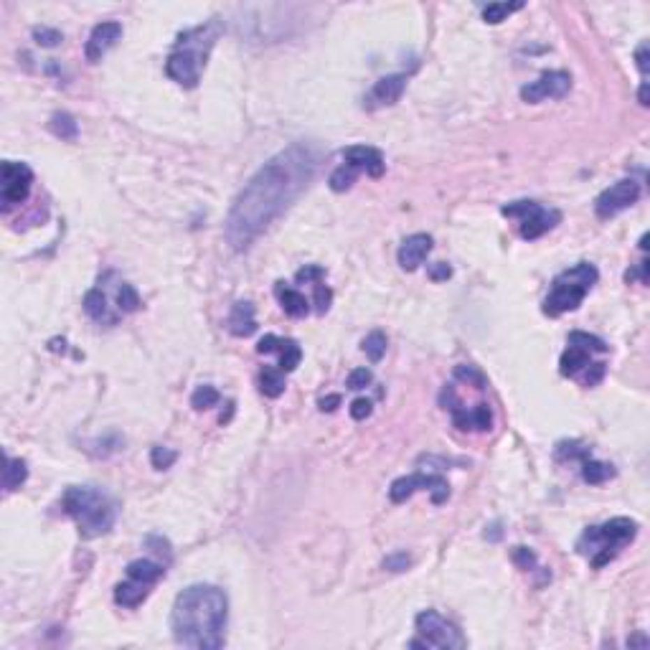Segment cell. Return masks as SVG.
Wrapping results in <instances>:
<instances>
[{"instance_id":"cell-1","label":"cell","mask_w":650,"mask_h":650,"mask_svg":"<svg viewBox=\"0 0 650 650\" xmlns=\"http://www.w3.org/2000/svg\"><path fill=\"white\" fill-rule=\"evenodd\" d=\"M318 165L320 150L313 142H293L269 158L231 203L224 229L231 249H249L254 239L300 198L315 178Z\"/></svg>"},{"instance_id":"cell-2","label":"cell","mask_w":650,"mask_h":650,"mask_svg":"<svg viewBox=\"0 0 650 650\" xmlns=\"http://www.w3.org/2000/svg\"><path fill=\"white\" fill-rule=\"evenodd\" d=\"M229 600L214 584H191L170 610V630L175 643L193 650H219L226 643Z\"/></svg>"},{"instance_id":"cell-3","label":"cell","mask_w":650,"mask_h":650,"mask_svg":"<svg viewBox=\"0 0 650 650\" xmlns=\"http://www.w3.org/2000/svg\"><path fill=\"white\" fill-rule=\"evenodd\" d=\"M216 36L219 23H203V26H196V29L178 36L173 54L165 61V74L181 87H186V89L198 87L201 69L206 66L209 51L216 43Z\"/></svg>"},{"instance_id":"cell-4","label":"cell","mask_w":650,"mask_h":650,"mask_svg":"<svg viewBox=\"0 0 650 650\" xmlns=\"http://www.w3.org/2000/svg\"><path fill=\"white\" fill-rule=\"evenodd\" d=\"M64 510L69 513L79 526V533L84 538H97L112 531L117 508L107 493L91 485H71L61 498Z\"/></svg>"},{"instance_id":"cell-5","label":"cell","mask_w":650,"mask_h":650,"mask_svg":"<svg viewBox=\"0 0 650 650\" xmlns=\"http://www.w3.org/2000/svg\"><path fill=\"white\" fill-rule=\"evenodd\" d=\"M597 280H600V272H597V267L589 265V262H579V265H574L572 269H564L561 274H556L552 293H549V297L544 300V313L556 318V315H561V313L577 310Z\"/></svg>"},{"instance_id":"cell-6","label":"cell","mask_w":650,"mask_h":650,"mask_svg":"<svg viewBox=\"0 0 650 650\" xmlns=\"http://www.w3.org/2000/svg\"><path fill=\"white\" fill-rule=\"evenodd\" d=\"M635 533H637L635 521L620 516L602 526H589L587 531L582 533L577 549H579V554H587V556L594 552H600V549H620L622 544L633 541Z\"/></svg>"},{"instance_id":"cell-7","label":"cell","mask_w":650,"mask_h":650,"mask_svg":"<svg viewBox=\"0 0 650 650\" xmlns=\"http://www.w3.org/2000/svg\"><path fill=\"white\" fill-rule=\"evenodd\" d=\"M503 216L521 219V237L524 239H538L549 229L561 221V214L556 209H544L536 201H513L501 209Z\"/></svg>"},{"instance_id":"cell-8","label":"cell","mask_w":650,"mask_h":650,"mask_svg":"<svg viewBox=\"0 0 650 650\" xmlns=\"http://www.w3.org/2000/svg\"><path fill=\"white\" fill-rule=\"evenodd\" d=\"M414 625H417V633H420L427 643H429V648L457 650V648H465V645H468V640L462 637L460 630L455 628L452 622L445 620L440 612H434V610H424V612H420L417 620H414Z\"/></svg>"},{"instance_id":"cell-9","label":"cell","mask_w":650,"mask_h":650,"mask_svg":"<svg viewBox=\"0 0 650 650\" xmlns=\"http://www.w3.org/2000/svg\"><path fill=\"white\" fill-rule=\"evenodd\" d=\"M417 490H429L432 493V503H445L450 498V485L445 478L440 475H424V473H414V475H404L392 482L389 488V498L394 503H404L406 498H412Z\"/></svg>"},{"instance_id":"cell-10","label":"cell","mask_w":650,"mask_h":650,"mask_svg":"<svg viewBox=\"0 0 650 650\" xmlns=\"http://www.w3.org/2000/svg\"><path fill=\"white\" fill-rule=\"evenodd\" d=\"M637 198H640V183L633 181V178H625V181H617L610 189L602 191L597 201H594V211H597L600 219H612L620 211L630 209Z\"/></svg>"},{"instance_id":"cell-11","label":"cell","mask_w":650,"mask_h":650,"mask_svg":"<svg viewBox=\"0 0 650 650\" xmlns=\"http://www.w3.org/2000/svg\"><path fill=\"white\" fill-rule=\"evenodd\" d=\"M31 183H34V170L26 163H3V189H0L3 209L26 201L31 193Z\"/></svg>"},{"instance_id":"cell-12","label":"cell","mask_w":650,"mask_h":650,"mask_svg":"<svg viewBox=\"0 0 650 650\" xmlns=\"http://www.w3.org/2000/svg\"><path fill=\"white\" fill-rule=\"evenodd\" d=\"M569 87H572V77L566 71H546L536 82L521 89V99L531 102V105L544 102V99H561L569 91Z\"/></svg>"},{"instance_id":"cell-13","label":"cell","mask_w":650,"mask_h":650,"mask_svg":"<svg viewBox=\"0 0 650 650\" xmlns=\"http://www.w3.org/2000/svg\"><path fill=\"white\" fill-rule=\"evenodd\" d=\"M119 36H122V23H117V21H105V23H99V26H94V31L89 34V41H87V49H84L87 61H91V64L102 61V57L119 41Z\"/></svg>"},{"instance_id":"cell-14","label":"cell","mask_w":650,"mask_h":650,"mask_svg":"<svg viewBox=\"0 0 650 650\" xmlns=\"http://www.w3.org/2000/svg\"><path fill=\"white\" fill-rule=\"evenodd\" d=\"M432 246H434V242L429 234H412V237H406L397 252L399 267L406 269V272H414V269L427 259V254L432 252Z\"/></svg>"},{"instance_id":"cell-15","label":"cell","mask_w":650,"mask_h":650,"mask_svg":"<svg viewBox=\"0 0 650 650\" xmlns=\"http://www.w3.org/2000/svg\"><path fill=\"white\" fill-rule=\"evenodd\" d=\"M343 158H346V163L353 165L356 170H366L371 178H381V175H384V168H386L384 155H381V150H376V147L350 145L343 150Z\"/></svg>"},{"instance_id":"cell-16","label":"cell","mask_w":650,"mask_h":650,"mask_svg":"<svg viewBox=\"0 0 650 650\" xmlns=\"http://www.w3.org/2000/svg\"><path fill=\"white\" fill-rule=\"evenodd\" d=\"M406 89V77L404 74H389V77H381L371 89V102L374 105H394L399 102V97L404 94Z\"/></svg>"},{"instance_id":"cell-17","label":"cell","mask_w":650,"mask_h":650,"mask_svg":"<svg viewBox=\"0 0 650 650\" xmlns=\"http://www.w3.org/2000/svg\"><path fill=\"white\" fill-rule=\"evenodd\" d=\"M226 328H229L231 336L246 338L252 336L257 330V320H254V305L252 302H237L229 313V320H226Z\"/></svg>"},{"instance_id":"cell-18","label":"cell","mask_w":650,"mask_h":650,"mask_svg":"<svg viewBox=\"0 0 650 650\" xmlns=\"http://www.w3.org/2000/svg\"><path fill=\"white\" fill-rule=\"evenodd\" d=\"M274 293H277V297H280L282 310H285L287 315H293V318H302V315H308L310 302L305 300V295L297 293L295 287H287L285 282H277V285H274Z\"/></svg>"},{"instance_id":"cell-19","label":"cell","mask_w":650,"mask_h":650,"mask_svg":"<svg viewBox=\"0 0 650 650\" xmlns=\"http://www.w3.org/2000/svg\"><path fill=\"white\" fill-rule=\"evenodd\" d=\"M84 310L91 320L107 323V325H115L117 323V315L110 313V305H107V295L102 290H89L84 295Z\"/></svg>"},{"instance_id":"cell-20","label":"cell","mask_w":650,"mask_h":650,"mask_svg":"<svg viewBox=\"0 0 650 650\" xmlns=\"http://www.w3.org/2000/svg\"><path fill=\"white\" fill-rule=\"evenodd\" d=\"M147 592H150V589H147L145 582H138V579L122 582V584L115 587V602L122 605V607H138V605L147 597Z\"/></svg>"},{"instance_id":"cell-21","label":"cell","mask_w":650,"mask_h":650,"mask_svg":"<svg viewBox=\"0 0 650 650\" xmlns=\"http://www.w3.org/2000/svg\"><path fill=\"white\" fill-rule=\"evenodd\" d=\"M165 574V564H158V561L150 559H135L127 564V577L138 582H145V584H153Z\"/></svg>"},{"instance_id":"cell-22","label":"cell","mask_w":650,"mask_h":650,"mask_svg":"<svg viewBox=\"0 0 650 650\" xmlns=\"http://www.w3.org/2000/svg\"><path fill=\"white\" fill-rule=\"evenodd\" d=\"M29 478V468L21 457H6V468H3V488L6 493H13L15 488H21Z\"/></svg>"},{"instance_id":"cell-23","label":"cell","mask_w":650,"mask_h":650,"mask_svg":"<svg viewBox=\"0 0 650 650\" xmlns=\"http://www.w3.org/2000/svg\"><path fill=\"white\" fill-rule=\"evenodd\" d=\"M259 392L269 399H277L285 392V376H282V369H272V366H265L262 374H259Z\"/></svg>"},{"instance_id":"cell-24","label":"cell","mask_w":650,"mask_h":650,"mask_svg":"<svg viewBox=\"0 0 650 650\" xmlns=\"http://www.w3.org/2000/svg\"><path fill=\"white\" fill-rule=\"evenodd\" d=\"M589 364V353L582 348H574V346H569V348L561 353V361H559V371L561 376H577L584 366Z\"/></svg>"},{"instance_id":"cell-25","label":"cell","mask_w":650,"mask_h":650,"mask_svg":"<svg viewBox=\"0 0 650 650\" xmlns=\"http://www.w3.org/2000/svg\"><path fill=\"white\" fill-rule=\"evenodd\" d=\"M49 130L57 135V138H61V140H77V133H79L77 119L71 117L69 112L54 115V117L49 119Z\"/></svg>"},{"instance_id":"cell-26","label":"cell","mask_w":650,"mask_h":650,"mask_svg":"<svg viewBox=\"0 0 650 650\" xmlns=\"http://www.w3.org/2000/svg\"><path fill=\"white\" fill-rule=\"evenodd\" d=\"M612 475H615V468L607 465V462L584 460V465H582V478H584L589 485H600V482L610 480Z\"/></svg>"},{"instance_id":"cell-27","label":"cell","mask_w":650,"mask_h":650,"mask_svg":"<svg viewBox=\"0 0 650 650\" xmlns=\"http://www.w3.org/2000/svg\"><path fill=\"white\" fill-rule=\"evenodd\" d=\"M521 8H524L521 0H516V3H488V6L482 8V18H485V23L496 26V23L505 21L510 13H516Z\"/></svg>"},{"instance_id":"cell-28","label":"cell","mask_w":650,"mask_h":650,"mask_svg":"<svg viewBox=\"0 0 650 650\" xmlns=\"http://www.w3.org/2000/svg\"><path fill=\"white\" fill-rule=\"evenodd\" d=\"M569 346L587 350V353H607V343L597 336H589L584 330H574L572 336H569Z\"/></svg>"},{"instance_id":"cell-29","label":"cell","mask_w":650,"mask_h":650,"mask_svg":"<svg viewBox=\"0 0 650 650\" xmlns=\"http://www.w3.org/2000/svg\"><path fill=\"white\" fill-rule=\"evenodd\" d=\"M356 175H358V170L353 168V165H348V163H343V165H338L333 173H330V178H328V183H330V189L336 191V193H343V191H348L353 183H356Z\"/></svg>"},{"instance_id":"cell-30","label":"cell","mask_w":650,"mask_h":650,"mask_svg":"<svg viewBox=\"0 0 650 650\" xmlns=\"http://www.w3.org/2000/svg\"><path fill=\"white\" fill-rule=\"evenodd\" d=\"M280 369L285 371V374H290V371H295L297 366H300V358H302V350L300 346H297V341H293V338H287V341L280 343Z\"/></svg>"},{"instance_id":"cell-31","label":"cell","mask_w":650,"mask_h":650,"mask_svg":"<svg viewBox=\"0 0 650 650\" xmlns=\"http://www.w3.org/2000/svg\"><path fill=\"white\" fill-rule=\"evenodd\" d=\"M364 353L369 356L371 364H378L386 353V336L381 330H371L369 336L364 338Z\"/></svg>"},{"instance_id":"cell-32","label":"cell","mask_w":650,"mask_h":650,"mask_svg":"<svg viewBox=\"0 0 650 650\" xmlns=\"http://www.w3.org/2000/svg\"><path fill=\"white\" fill-rule=\"evenodd\" d=\"M219 392L214 389L211 384H203V386H198L196 392L191 394V406L196 409V412H203V409H211V406H216L219 404Z\"/></svg>"},{"instance_id":"cell-33","label":"cell","mask_w":650,"mask_h":650,"mask_svg":"<svg viewBox=\"0 0 650 650\" xmlns=\"http://www.w3.org/2000/svg\"><path fill=\"white\" fill-rule=\"evenodd\" d=\"M117 302L122 313H135V310H140V295H138V290H135L133 285H127V282L119 287Z\"/></svg>"},{"instance_id":"cell-34","label":"cell","mask_w":650,"mask_h":650,"mask_svg":"<svg viewBox=\"0 0 650 650\" xmlns=\"http://www.w3.org/2000/svg\"><path fill=\"white\" fill-rule=\"evenodd\" d=\"M175 450L170 448H163V445H155L153 450H150V462H153L155 470H168L170 465L175 462Z\"/></svg>"},{"instance_id":"cell-35","label":"cell","mask_w":650,"mask_h":650,"mask_svg":"<svg viewBox=\"0 0 650 650\" xmlns=\"http://www.w3.org/2000/svg\"><path fill=\"white\" fill-rule=\"evenodd\" d=\"M34 38L38 46H46V49H54V46H59L64 41V36L57 29H49V26H36Z\"/></svg>"},{"instance_id":"cell-36","label":"cell","mask_w":650,"mask_h":650,"mask_svg":"<svg viewBox=\"0 0 650 650\" xmlns=\"http://www.w3.org/2000/svg\"><path fill=\"white\" fill-rule=\"evenodd\" d=\"M470 420H473V429H480V432H488L493 427V414H490L488 404H478L473 412H470Z\"/></svg>"},{"instance_id":"cell-37","label":"cell","mask_w":650,"mask_h":650,"mask_svg":"<svg viewBox=\"0 0 650 650\" xmlns=\"http://www.w3.org/2000/svg\"><path fill=\"white\" fill-rule=\"evenodd\" d=\"M330 302H333V293H330V287L323 285V282H315V313L325 315L330 310Z\"/></svg>"},{"instance_id":"cell-38","label":"cell","mask_w":650,"mask_h":650,"mask_svg":"<svg viewBox=\"0 0 650 650\" xmlns=\"http://www.w3.org/2000/svg\"><path fill=\"white\" fill-rule=\"evenodd\" d=\"M412 566V556L406 552H397V554H389L384 559V569L386 572H406Z\"/></svg>"},{"instance_id":"cell-39","label":"cell","mask_w":650,"mask_h":650,"mask_svg":"<svg viewBox=\"0 0 650 650\" xmlns=\"http://www.w3.org/2000/svg\"><path fill=\"white\" fill-rule=\"evenodd\" d=\"M371 381H374V374H371L369 369H353L348 374V381H346V386H348V389H353V392H361V389H366Z\"/></svg>"},{"instance_id":"cell-40","label":"cell","mask_w":650,"mask_h":650,"mask_svg":"<svg viewBox=\"0 0 650 650\" xmlns=\"http://www.w3.org/2000/svg\"><path fill=\"white\" fill-rule=\"evenodd\" d=\"M455 376L460 378V381L473 384L475 389H485V378H482L480 371L473 369V366H457V369H455Z\"/></svg>"},{"instance_id":"cell-41","label":"cell","mask_w":650,"mask_h":650,"mask_svg":"<svg viewBox=\"0 0 650 650\" xmlns=\"http://www.w3.org/2000/svg\"><path fill=\"white\" fill-rule=\"evenodd\" d=\"M323 277H325V269H323L320 265H308L295 272V282H313L315 285V282H320Z\"/></svg>"},{"instance_id":"cell-42","label":"cell","mask_w":650,"mask_h":650,"mask_svg":"<svg viewBox=\"0 0 650 650\" xmlns=\"http://www.w3.org/2000/svg\"><path fill=\"white\" fill-rule=\"evenodd\" d=\"M513 561H516L524 572H531L533 566H536V554H533L531 549H526V546H516V549H513Z\"/></svg>"},{"instance_id":"cell-43","label":"cell","mask_w":650,"mask_h":650,"mask_svg":"<svg viewBox=\"0 0 650 650\" xmlns=\"http://www.w3.org/2000/svg\"><path fill=\"white\" fill-rule=\"evenodd\" d=\"M371 412H374V404H371L369 399H353V404H350V417L353 420H366V417H371Z\"/></svg>"},{"instance_id":"cell-44","label":"cell","mask_w":650,"mask_h":650,"mask_svg":"<svg viewBox=\"0 0 650 650\" xmlns=\"http://www.w3.org/2000/svg\"><path fill=\"white\" fill-rule=\"evenodd\" d=\"M587 374H584V386H597L605 378V371H607V366L602 364V361H597V364H587Z\"/></svg>"},{"instance_id":"cell-45","label":"cell","mask_w":650,"mask_h":650,"mask_svg":"<svg viewBox=\"0 0 650 650\" xmlns=\"http://www.w3.org/2000/svg\"><path fill=\"white\" fill-rule=\"evenodd\" d=\"M450 277H452V267L445 265V262H434V265L429 267V280L442 282V280H450Z\"/></svg>"},{"instance_id":"cell-46","label":"cell","mask_w":650,"mask_h":650,"mask_svg":"<svg viewBox=\"0 0 650 650\" xmlns=\"http://www.w3.org/2000/svg\"><path fill=\"white\" fill-rule=\"evenodd\" d=\"M145 544H147V546H155L153 552L158 554V556H165V559L170 561V544L165 541V538H161V536H147Z\"/></svg>"},{"instance_id":"cell-47","label":"cell","mask_w":650,"mask_h":650,"mask_svg":"<svg viewBox=\"0 0 650 650\" xmlns=\"http://www.w3.org/2000/svg\"><path fill=\"white\" fill-rule=\"evenodd\" d=\"M280 338L277 336H265V338H259V343H257V353H272L274 348H280Z\"/></svg>"},{"instance_id":"cell-48","label":"cell","mask_w":650,"mask_h":650,"mask_svg":"<svg viewBox=\"0 0 650 650\" xmlns=\"http://www.w3.org/2000/svg\"><path fill=\"white\" fill-rule=\"evenodd\" d=\"M318 406H320V412H336L338 406H341V394H328V397H323L320 401H318Z\"/></svg>"},{"instance_id":"cell-49","label":"cell","mask_w":650,"mask_h":650,"mask_svg":"<svg viewBox=\"0 0 650 650\" xmlns=\"http://www.w3.org/2000/svg\"><path fill=\"white\" fill-rule=\"evenodd\" d=\"M635 61H637V69H640V74H648V43H640L635 51Z\"/></svg>"},{"instance_id":"cell-50","label":"cell","mask_w":650,"mask_h":650,"mask_svg":"<svg viewBox=\"0 0 650 650\" xmlns=\"http://www.w3.org/2000/svg\"><path fill=\"white\" fill-rule=\"evenodd\" d=\"M635 277H640V282H648V259H643L637 269H628V272H625V280L628 282H633Z\"/></svg>"},{"instance_id":"cell-51","label":"cell","mask_w":650,"mask_h":650,"mask_svg":"<svg viewBox=\"0 0 650 650\" xmlns=\"http://www.w3.org/2000/svg\"><path fill=\"white\" fill-rule=\"evenodd\" d=\"M648 645H650V640L643 633H635L633 637H628V648H648Z\"/></svg>"},{"instance_id":"cell-52","label":"cell","mask_w":650,"mask_h":650,"mask_svg":"<svg viewBox=\"0 0 650 650\" xmlns=\"http://www.w3.org/2000/svg\"><path fill=\"white\" fill-rule=\"evenodd\" d=\"M637 102H640L643 107L650 105V99H648V82H643V84H640V91H637Z\"/></svg>"},{"instance_id":"cell-53","label":"cell","mask_w":650,"mask_h":650,"mask_svg":"<svg viewBox=\"0 0 650 650\" xmlns=\"http://www.w3.org/2000/svg\"><path fill=\"white\" fill-rule=\"evenodd\" d=\"M226 406H229V409H226V414H221V417H219V422H221V424H226V422L231 420V414H234V401H229Z\"/></svg>"},{"instance_id":"cell-54","label":"cell","mask_w":650,"mask_h":650,"mask_svg":"<svg viewBox=\"0 0 650 650\" xmlns=\"http://www.w3.org/2000/svg\"><path fill=\"white\" fill-rule=\"evenodd\" d=\"M409 648H429V643H427L424 637H422V640L417 637V640H409Z\"/></svg>"},{"instance_id":"cell-55","label":"cell","mask_w":650,"mask_h":650,"mask_svg":"<svg viewBox=\"0 0 650 650\" xmlns=\"http://www.w3.org/2000/svg\"><path fill=\"white\" fill-rule=\"evenodd\" d=\"M640 249H648V234H643V239H640Z\"/></svg>"}]
</instances>
